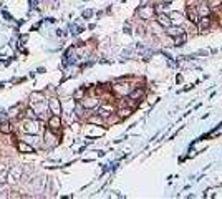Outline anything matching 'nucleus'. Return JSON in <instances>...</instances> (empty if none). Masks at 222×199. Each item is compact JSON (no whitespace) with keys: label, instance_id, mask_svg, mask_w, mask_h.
Here are the masks:
<instances>
[{"label":"nucleus","instance_id":"nucleus-16","mask_svg":"<svg viewBox=\"0 0 222 199\" xmlns=\"http://www.w3.org/2000/svg\"><path fill=\"white\" fill-rule=\"evenodd\" d=\"M45 138H47V144H48V146L56 144V141H53L55 138H52V133H50V131H47V135H45Z\"/></svg>","mask_w":222,"mask_h":199},{"label":"nucleus","instance_id":"nucleus-14","mask_svg":"<svg viewBox=\"0 0 222 199\" xmlns=\"http://www.w3.org/2000/svg\"><path fill=\"white\" fill-rule=\"evenodd\" d=\"M196 10H197V13H199V15H204V17H205V15H209V5H202V3H201Z\"/></svg>","mask_w":222,"mask_h":199},{"label":"nucleus","instance_id":"nucleus-6","mask_svg":"<svg viewBox=\"0 0 222 199\" xmlns=\"http://www.w3.org/2000/svg\"><path fill=\"white\" fill-rule=\"evenodd\" d=\"M197 23H199V30H207L209 27H211V18L207 17V15H205V17H202V18H199L197 20Z\"/></svg>","mask_w":222,"mask_h":199},{"label":"nucleus","instance_id":"nucleus-5","mask_svg":"<svg viewBox=\"0 0 222 199\" xmlns=\"http://www.w3.org/2000/svg\"><path fill=\"white\" fill-rule=\"evenodd\" d=\"M17 149L20 153H33L35 151L33 146H30L28 143H23V141H18V143H17Z\"/></svg>","mask_w":222,"mask_h":199},{"label":"nucleus","instance_id":"nucleus-23","mask_svg":"<svg viewBox=\"0 0 222 199\" xmlns=\"http://www.w3.org/2000/svg\"><path fill=\"white\" fill-rule=\"evenodd\" d=\"M27 115H28V118H33V120H35V118H36V115H35V111H33V109H27Z\"/></svg>","mask_w":222,"mask_h":199},{"label":"nucleus","instance_id":"nucleus-10","mask_svg":"<svg viewBox=\"0 0 222 199\" xmlns=\"http://www.w3.org/2000/svg\"><path fill=\"white\" fill-rule=\"evenodd\" d=\"M0 133H3V135H10L12 133V126L9 121H2L0 123Z\"/></svg>","mask_w":222,"mask_h":199},{"label":"nucleus","instance_id":"nucleus-24","mask_svg":"<svg viewBox=\"0 0 222 199\" xmlns=\"http://www.w3.org/2000/svg\"><path fill=\"white\" fill-rule=\"evenodd\" d=\"M5 118V111H0V120H3Z\"/></svg>","mask_w":222,"mask_h":199},{"label":"nucleus","instance_id":"nucleus-8","mask_svg":"<svg viewBox=\"0 0 222 199\" xmlns=\"http://www.w3.org/2000/svg\"><path fill=\"white\" fill-rule=\"evenodd\" d=\"M166 32H167V35H169V36H178V35H181V33H184V30H182L181 27H172V25L167 27Z\"/></svg>","mask_w":222,"mask_h":199},{"label":"nucleus","instance_id":"nucleus-22","mask_svg":"<svg viewBox=\"0 0 222 199\" xmlns=\"http://www.w3.org/2000/svg\"><path fill=\"white\" fill-rule=\"evenodd\" d=\"M93 15V10H85L83 12V18H90Z\"/></svg>","mask_w":222,"mask_h":199},{"label":"nucleus","instance_id":"nucleus-15","mask_svg":"<svg viewBox=\"0 0 222 199\" xmlns=\"http://www.w3.org/2000/svg\"><path fill=\"white\" fill-rule=\"evenodd\" d=\"M171 18L174 20V22H178V23H181V22L184 20L182 13H178V12H172V13H171Z\"/></svg>","mask_w":222,"mask_h":199},{"label":"nucleus","instance_id":"nucleus-12","mask_svg":"<svg viewBox=\"0 0 222 199\" xmlns=\"http://www.w3.org/2000/svg\"><path fill=\"white\" fill-rule=\"evenodd\" d=\"M143 96H144V90H143V88H139V90L131 91L129 98H131V100H139V98H143Z\"/></svg>","mask_w":222,"mask_h":199},{"label":"nucleus","instance_id":"nucleus-3","mask_svg":"<svg viewBox=\"0 0 222 199\" xmlns=\"http://www.w3.org/2000/svg\"><path fill=\"white\" fill-rule=\"evenodd\" d=\"M61 126V120H60V115H53L50 120H48V128L53 129V131H56V129H60Z\"/></svg>","mask_w":222,"mask_h":199},{"label":"nucleus","instance_id":"nucleus-18","mask_svg":"<svg viewBox=\"0 0 222 199\" xmlns=\"http://www.w3.org/2000/svg\"><path fill=\"white\" fill-rule=\"evenodd\" d=\"M7 174H9V171H7V169H3V171L0 173V184H3V182L7 181Z\"/></svg>","mask_w":222,"mask_h":199},{"label":"nucleus","instance_id":"nucleus-20","mask_svg":"<svg viewBox=\"0 0 222 199\" xmlns=\"http://www.w3.org/2000/svg\"><path fill=\"white\" fill-rule=\"evenodd\" d=\"M90 121H91V123H101V116H91L90 118Z\"/></svg>","mask_w":222,"mask_h":199},{"label":"nucleus","instance_id":"nucleus-9","mask_svg":"<svg viewBox=\"0 0 222 199\" xmlns=\"http://www.w3.org/2000/svg\"><path fill=\"white\" fill-rule=\"evenodd\" d=\"M158 23H159V25H161V27H169L171 25V20H169V17H166V15H163V13H158Z\"/></svg>","mask_w":222,"mask_h":199},{"label":"nucleus","instance_id":"nucleus-17","mask_svg":"<svg viewBox=\"0 0 222 199\" xmlns=\"http://www.w3.org/2000/svg\"><path fill=\"white\" fill-rule=\"evenodd\" d=\"M220 5H222V0H209V7H212V9H217Z\"/></svg>","mask_w":222,"mask_h":199},{"label":"nucleus","instance_id":"nucleus-2","mask_svg":"<svg viewBox=\"0 0 222 199\" xmlns=\"http://www.w3.org/2000/svg\"><path fill=\"white\" fill-rule=\"evenodd\" d=\"M22 174H23L22 166H13V168L9 171V174H7V181H10V182L20 181V179H22Z\"/></svg>","mask_w":222,"mask_h":199},{"label":"nucleus","instance_id":"nucleus-19","mask_svg":"<svg viewBox=\"0 0 222 199\" xmlns=\"http://www.w3.org/2000/svg\"><path fill=\"white\" fill-rule=\"evenodd\" d=\"M120 113H121V116H123V118H126V116H129V115H131V109H129V108H126V109H121Z\"/></svg>","mask_w":222,"mask_h":199},{"label":"nucleus","instance_id":"nucleus-7","mask_svg":"<svg viewBox=\"0 0 222 199\" xmlns=\"http://www.w3.org/2000/svg\"><path fill=\"white\" fill-rule=\"evenodd\" d=\"M187 18L191 20L192 23H197V20H199V13H197V10L192 9V7H187Z\"/></svg>","mask_w":222,"mask_h":199},{"label":"nucleus","instance_id":"nucleus-1","mask_svg":"<svg viewBox=\"0 0 222 199\" xmlns=\"http://www.w3.org/2000/svg\"><path fill=\"white\" fill-rule=\"evenodd\" d=\"M23 131L27 133V135H38L40 133V126H38V121H36V118H28V120L23 121Z\"/></svg>","mask_w":222,"mask_h":199},{"label":"nucleus","instance_id":"nucleus-4","mask_svg":"<svg viewBox=\"0 0 222 199\" xmlns=\"http://www.w3.org/2000/svg\"><path fill=\"white\" fill-rule=\"evenodd\" d=\"M48 106H50L53 115H60V113H61V105H60V100H58V98H52Z\"/></svg>","mask_w":222,"mask_h":199},{"label":"nucleus","instance_id":"nucleus-21","mask_svg":"<svg viewBox=\"0 0 222 199\" xmlns=\"http://www.w3.org/2000/svg\"><path fill=\"white\" fill-rule=\"evenodd\" d=\"M83 93H85V86L81 88V90H78V91L75 93V98H81V96H83Z\"/></svg>","mask_w":222,"mask_h":199},{"label":"nucleus","instance_id":"nucleus-11","mask_svg":"<svg viewBox=\"0 0 222 199\" xmlns=\"http://www.w3.org/2000/svg\"><path fill=\"white\" fill-rule=\"evenodd\" d=\"M83 106L85 108H96L98 106V100L96 98H88L83 101Z\"/></svg>","mask_w":222,"mask_h":199},{"label":"nucleus","instance_id":"nucleus-13","mask_svg":"<svg viewBox=\"0 0 222 199\" xmlns=\"http://www.w3.org/2000/svg\"><path fill=\"white\" fill-rule=\"evenodd\" d=\"M186 43V33H181L178 36H174V45L176 47H181V45H184Z\"/></svg>","mask_w":222,"mask_h":199}]
</instances>
